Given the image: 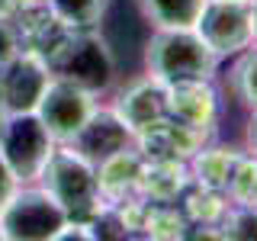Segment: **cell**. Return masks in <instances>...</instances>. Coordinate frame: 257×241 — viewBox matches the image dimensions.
<instances>
[{"mask_svg": "<svg viewBox=\"0 0 257 241\" xmlns=\"http://www.w3.org/2000/svg\"><path fill=\"white\" fill-rule=\"evenodd\" d=\"M45 7L58 23L80 32V29L100 26V20L106 16L109 0H45Z\"/></svg>", "mask_w": 257, "mask_h": 241, "instance_id": "12", "label": "cell"}, {"mask_svg": "<svg viewBox=\"0 0 257 241\" xmlns=\"http://www.w3.org/2000/svg\"><path fill=\"white\" fill-rule=\"evenodd\" d=\"M16 190H20V177L13 174V167L7 164L4 155H0V212H4V206L13 199Z\"/></svg>", "mask_w": 257, "mask_h": 241, "instance_id": "17", "label": "cell"}, {"mask_svg": "<svg viewBox=\"0 0 257 241\" xmlns=\"http://www.w3.org/2000/svg\"><path fill=\"white\" fill-rule=\"evenodd\" d=\"M228 238H257V206H231L222 222Z\"/></svg>", "mask_w": 257, "mask_h": 241, "instance_id": "16", "label": "cell"}, {"mask_svg": "<svg viewBox=\"0 0 257 241\" xmlns=\"http://www.w3.org/2000/svg\"><path fill=\"white\" fill-rule=\"evenodd\" d=\"M155 29H193L206 0H135Z\"/></svg>", "mask_w": 257, "mask_h": 241, "instance_id": "11", "label": "cell"}, {"mask_svg": "<svg viewBox=\"0 0 257 241\" xmlns=\"http://www.w3.org/2000/svg\"><path fill=\"white\" fill-rule=\"evenodd\" d=\"M199 39L212 48L215 58H235L254 45L251 29V4L244 0H206L196 26Z\"/></svg>", "mask_w": 257, "mask_h": 241, "instance_id": "6", "label": "cell"}, {"mask_svg": "<svg viewBox=\"0 0 257 241\" xmlns=\"http://www.w3.org/2000/svg\"><path fill=\"white\" fill-rule=\"evenodd\" d=\"M68 212L52 199L42 183L29 187L20 183L13 199L0 212V238L10 241H55L61 238L64 225H68Z\"/></svg>", "mask_w": 257, "mask_h": 241, "instance_id": "3", "label": "cell"}, {"mask_svg": "<svg viewBox=\"0 0 257 241\" xmlns=\"http://www.w3.org/2000/svg\"><path fill=\"white\" fill-rule=\"evenodd\" d=\"M4 123H7V112H4V109H0V129H4Z\"/></svg>", "mask_w": 257, "mask_h": 241, "instance_id": "21", "label": "cell"}, {"mask_svg": "<svg viewBox=\"0 0 257 241\" xmlns=\"http://www.w3.org/2000/svg\"><path fill=\"white\" fill-rule=\"evenodd\" d=\"M48 80H52V64L42 52H20L0 64V109L7 116L16 112H36Z\"/></svg>", "mask_w": 257, "mask_h": 241, "instance_id": "8", "label": "cell"}, {"mask_svg": "<svg viewBox=\"0 0 257 241\" xmlns=\"http://www.w3.org/2000/svg\"><path fill=\"white\" fill-rule=\"evenodd\" d=\"M39 183L52 193V199L68 212L71 222L90 225L100 215V183H96V167L84 155H77L71 145H55L48 155Z\"/></svg>", "mask_w": 257, "mask_h": 241, "instance_id": "2", "label": "cell"}, {"mask_svg": "<svg viewBox=\"0 0 257 241\" xmlns=\"http://www.w3.org/2000/svg\"><path fill=\"white\" fill-rule=\"evenodd\" d=\"M119 119L132 129L135 139H142V135H148L151 129H158L161 123H167V87L158 84L155 77L145 74L142 80H135V84H128L122 93H119L116 106Z\"/></svg>", "mask_w": 257, "mask_h": 241, "instance_id": "10", "label": "cell"}, {"mask_svg": "<svg viewBox=\"0 0 257 241\" xmlns=\"http://www.w3.org/2000/svg\"><path fill=\"white\" fill-rule=\"evenodd\" d=\"M244 145H247V155H254V158H257V109H251V119H247Z\"/></svg>", "mask_w": 257, "mask_h": 241, "instance_id": "19", "label": "cell"}, {"mask_svg": "<svg viewBox=\"0 0 257 241\" xmlns=\"http://www.w3.org/2000/svg\"><path fill=\"white\" fill-rule=\"evenodd\" d=\"M68 145L77 151V155H84L93 167H100L103 161H109L112 155L135 148V145H139V139H135L132 129H128L122 119H119V112L112 109V106H109V109L96 106L93 116L87 119L84 129H80V132H77Z\"/></svg>", "mask_w": 257, "mask_h": 241, "instance_id": "9", "label": "cell"}, {"mask_svg": "<svg viewBox=\"0 0 257 241\" xmlns=\"http://www.w3.org/2000/svg\"><path fill=\"white\" fill-rule=\"evenodd\" d=\"M251 29H254V45H257V0H251Z\"/></svg>", "mask_w": 257, "mask_h": 241, "instance_id": "20", "label": "cell"}, {"mask_svg": "<svg viewBox=\"0 0 257 241\" xmlns=\"http://www.w3.org/2000/svg\"><path fill=\"white\" fill-rule=\"evenodd\" d=\"M225 193H231L238 206H257V158H238L231 167V177L225 183Z\"/></svg>", "mask_w": 257, "mask_h": 241, "instance_id": "14", "label": "cell"}, {"mask_svg": "<svg viewBox=\"0 0 257 241\" xmlns=\"http://www.w3.org/2000/svg\"><path fill=\"white\" fill-rule=\"evenodd\" d=\"M96 106H100V103H96V96L90 90H84V87L52 74L42 100H39V106H36V116L42 119V126L48 129V135L55 139V145H68L80 129H84L87 119L93 116Z\"/></svg>", "mask_w": 257, "mask_h": 241, "instance_id": "7", "label": "cell"}, {"mask_svg": "<svg viewBox=\"0 0 257 241\" xmlns=\"http://www.w3.org/2000/svg\"><path fill=\"white\" fill-rule=\"evenodd\" d=\"M219 58L212 55L196 29H155L145 48V71L164 87L209 84Z\"/></svg>", "mask_w": 257, "mask_h": 241, "instance_id": "1", "label": "cell"}, {"mask_svg": "<svg viewBox=\"0 0 257 241\" xmlns=\"http://www.w3.org/2000/svg\"><path fill=\"white\" fill-rule=\"evenodd\" d=\"M52 64V74L64 77L71 84L90 90L93 96L106 93L116 80V61H112V52L106 48L100 36H93L90 29H80L74 32V39H68L58 55L45 58Z\"/></svg>", "mask_w": 257, "mask_h": 241, "instance_id": "4", "label": "cell"}, {"mask_svg": "<svg viewBox=\"0 0 257 241\" xmlns=\"http://www.w3.org/2000/svg\"><path fill=\"white\" fill-rule=\"evenodd\" d=\"M16 52H20V39H16V29H13L7 20H0V64H4L7 58H13Z\"/></svg>", "mask_w": 257, "mask_h": 241, "instance_id": "18", "label": "cell"}, {"mask_svg": "<svg viewBox=\"0 0 257 241\" xmlns=\"http://www.w3.org/2000/svg\"><path fill=\"white\" fill-rule=\"evenodd\" d=\"M235 58H238V64H235V74H231L235 93L247 109H257V45L244 48Z\"/></svg>", "mask_w": 257, "mask_h": 241, "instance_id": "15", "label": "cell"}, {"mask_svg": "<svg viewBox=\"0 0 257 241\" xmlns=\"http://www.w3.org/2000/svg\"><path fill=\"white\" fill-rule=\"evenodd\" d=\"M55 151V139L48 135L42 119L36 112H16L7 116L4 129H0V155L20 177V183L39 180L48 155Z\"/></svg>", "mask_w": 257, "mask_h": 241, "instance_id": "5", "label": "cell"}, {"mask_svg": "<svg viewBox=\"0 0 257 241\" xmlns=\"http://www.w3.org/2000/svg\"><path fill=\"white\" fill-rule=\"evenodd\" d=\"M244 4H251V0H244Z\"/></svg>", "mask_w": 257, "mask_h": 241, "instance_id": "22", "label": "cell"}, {"mask_svg": "<svg viewBox=\"0 0 257 241\" xmlns=\"http://www.w3.org/2000/svg\"><path fill=\"white\" fill-rule=\"evenodd\" d=\"M238 155H228L225 148H206L196 155V180L203 183L206 190H225L231 177V167H235Z\"/></svg>", "mask_w": 257, "mask_h": 241, "instance_id": "13", "label": "cell"}]
</instances>
